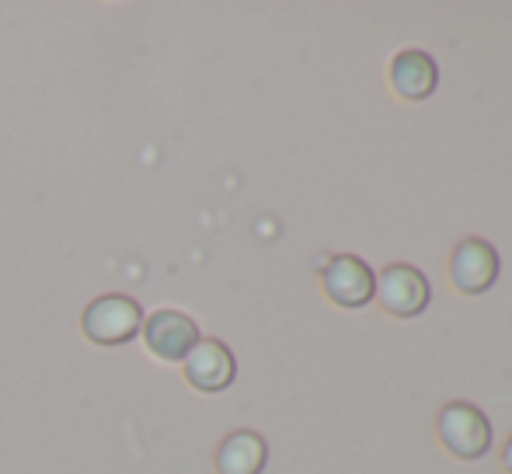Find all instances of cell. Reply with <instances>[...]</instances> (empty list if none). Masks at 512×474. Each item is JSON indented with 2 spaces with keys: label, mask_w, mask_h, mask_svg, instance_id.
<instances>
[{
  "label": "cell",
  "mask_w": 512,
  "mask_h": 474,
  "mask_svg": "<svg viewBox=\"0 0 512 474\" xmlns=\"http://www.w3.org/2000/svg\"><path fill=\"white\" fill-rule=\"evenodd\" d=\"M439 84V67L422 49H405L391 60V88L405 102H425Z\"/></svg>",
  "instance_id": "8"
},
{
  "label": "cell",
  "mask_w": 512,
  "mask_h": 474,
  "mask_svg": "<svg viewBox=\"0 0 512 474\" xmlns=\"http://www.w3.org/2000/svg\"><path fill=\"white\" fill-rule=\"evenodd\" d=\"M502 468L512 474V436L506 440V447H502Z\"/></svg>",
  "instance_id": "10"
},
{
  "label": "cell",
  "mask_w": 512,
  "mask_h": 474,
  "mask_svg": "<svg viewBox=\"0 0 512 474\" xmlns=\"http://www.w3.org/2000/svg\"><path fill=\"white\" fill-rule=\"evenodd\" d=\"M81 328L95 346H122V342H129L143 328V311L133 297L105 293V297L88 304Z\"/></svg>",
  "instance_id": "2"
},
{
  "label": "cell",
  "mask_w": 512,
  "mask_h": 474,
  "mask_svg": "<svg viewBox=\"0 0 512 474\" xmlns=\"http://www.w3.org/2000/svg\"><path fill=\"white\" fill-rule=\"evenodd\" d=\"M499 279V251L481 237H464L450 255V283L457 293L478 297Z\"/></svg>",
  "instance_id": "5"
},
{
  "label": "cell",
  "mask_w": 512,
  "mask_h": 474,
  "mask_svg": "<svg viewBox=\"0 0 512 474\" xmlns=\"http://www.w3.org/2000/svg\"><path fill=\"white\" fill-rule=\"evenodd\" d=\"M269 447L251 429H237L216 447V474H262Z\"/></svg>",
  "instance_id": "9"
},
{
  "label": "cell",
  "mask_w": 512,
  "mask_h": 474,
  "mask_svg": "<svg viewBox=\"0 0 512 474\" xmlns=\"http://www.w3.org/2000/svg\"><path fill=\"white\" fill-rule=\"evenodd\" d=\"M436 436L457 461H478L492 447V422L471 401H450L436 412Z\"/></svg>",
  "instance_id": "1"
},
{
  "label": "cell",
  "mask_w": 512,
  "mask_h": 474,
  "mask_svg": "<svg viewBox=\"0 0 512 474\" xmlns=\"http://www.w3.org/2000/svg\"><path fill=\"white\" fill-rule=\"evenodd\" d=\"M321 286H324V297L335 307L356 311V307H366L373 300V293H377V276H373V269L363 258L335 255L324 262Z\"/></svg>",
  "instance_id": "3"
},
{
  "label": "cell",
  "mask_w": 512,
  "mask_h": 474,
  "mask_svg": "<svg viewBox=\"0 0 512 474\" xmlns=\"http://www.w3.org/2000/svg\"><path fill=\"white\" fill-rule=\"evenodd\" d=\"M234 373H237L234 353L216 339H199L196 349L185 356V380L203 394L227 391L234 384Z\"/></svg>",
  "instance_id": "7"
},
{
  "label": "cell",
  "mask_w": 512,
  "mask_h": 474,
  "mask_svg": "<svg viewBox=\"0 0 512 474\" xmlns=\"http://www.w3.org/2000/svg\"><path fill=\"white\" fill-rule=\"evenodd\" d=\"M373 297L394 318H415V314H422L429 307L432 290H429V279L422 276V269H415L408 262H394L380 272Z\"/></svg>",
  "instance_id": "4"
},
{
  "label": "cell",
  "mask_w": 512,
  "mask_h": 474,
  "mask_svg": "<svg viewBox=\"0 0 512 474\" xmlns=\"http://www.w3.org/2000/svg\"><path fill=\"white\" fill-rule=\"evenodd\" d=\"M143 342L164 363H185L199 342V325L182 311H154L143 321Z\"/></svg>",
  "instance_id": "6"
}]
</instances>
